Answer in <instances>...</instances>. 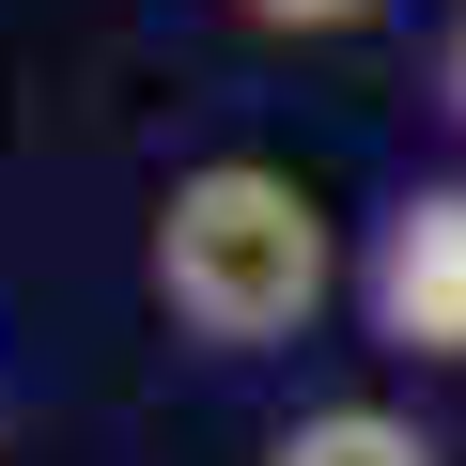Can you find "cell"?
I'll return each mask as SVG.
<instances>
[{"label": "cell", "instance_id": "obj_1", "mask_svg": "<svg viewBox=\"0 0 466 466\" xmlns=\"http://www.w3.org/2000/svg\"><path fill=\"white\" fill-rule=\"evenodd\" d=\"M140 280H156V311H171L202 358H265V342H296V327L327 311L342 233H327V202H311L280 156H202V171L156 187Z\"/></svg>", "mask_w": 466, "mask_h": 466}, {"label": "cell", "instance_id": "obj_2", "mask_svg": "<svg viewBox=\"0 0 466 466\" xmlns=\"http://www.w3.org/2000/svg\"><path fill=\"white\" fill-rule=\"evenodd\" d=\"M358 311L389 358L466 373V171H420L373 202V249H358Z\"/></svg>", "mask_w": 466, "mask_h": 466}, {"label": "cell", "instance_id": "obj_3", "mask_svg": "<svg viewBox=\"0 0 466 466\" xmlns=\"http://www.w3.org/2000/svg\"><path fill=\"white\" fill-rule=\"evenodd\" d=\"M265 466H451L404 404H311V420H280V451Z\"/></svg>", "mask_w": 466, "mask_h": 466}, {"label": "cell", "instance_id": "obj_4", "mask_svg": "<svg viewBox=\"0 0 466 466\" xmlns=\"http://www.w3.org/2000/svg\"><path fill=\"white\" fill-rule=\"evenodd\" d=\"M233 16H249V32H296V47H327V32H373L389 0H233Z\"/></svg>", "mask_w": 466, "mask_h": 466}, {"label": "cell", "instance_id": "obj_5", "mask_svg": "<svg viewBox=\"0 0 466 466\" xmlns=\"http://www.w3.org/2000/svg\"><path fill=\"white\" fill-rule=\"evenodd\" d=\"M435 109H451V125H466V16H451V32H435Z\"/></svg>", "mask_w": 466, "mask_h": 466}]
</instances>
